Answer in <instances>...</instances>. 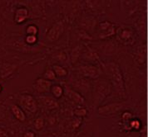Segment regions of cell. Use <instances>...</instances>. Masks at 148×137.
Returning <instances> with one entry per match:
<instances>
[{"instance_id":"cell-2","label":"cell","mask_w":148,"mask_h":137,"mask_svg":"<svg viewBox=\"0 0 148 137\" xmlns=\"http://www.w3.org/2000/svg\"><path fill=\"white\" fill-rule=\"evenodd\" d=\"M64 32V25L62 22H58L54 23L53 26L48 31L46 38L48 41L53 42L61 37V36Z\"/></svg>"},{"instance_id":"cell-13","label":"cell","mask_w":148,"mask_h":137,"mask_svg":"<svg viewBox=\"0 0 148 137\" xmlns=\"http://www.w3.org/2000/svg\"><path fill=\"white\" fill-rule=\"evenodd\" d=\"M53 72L56 77H65L67 75V70L62 66L53 65Z\"/></svg>"},{"instance_id":"cell-23","label":"cell","mask_w":148,"mask_h":137,"mask_svg":"<svg viewBox=\"0 0 148 137\" xmlns=\"http://www.w3.org/2000/svg\"><path fill=\"white\" fill-rule=\"evenodd\" d=\"M23 137H36V136L34 131H27L26 133H24Z\"/></svg>"},{"instance_id":"cell-10","label":"cell","mask_w":148,"mask_h":137,"mask_svg":"<svg viewBox=\"0 0 148 137\" xmlns=\"http://www.w3.org/2000/svg\"><path fill=\"white\" fill-rule=\"evenodd\" d=\"M11 110H12V112H13L14 117L17 118L19 121L23 122L26 120V116H25L24 112L18 105H12Z\"/></svg>"},{"instance_id":"cell-21","label":"cell","mask_w":148,"mask_h":137,"mask_svg":"<svg viewBox=\"0 0 148 137\" xmlns=\"http://www.w3.org/2000/svg\"><path fill=\"white\" fill-rule=\"evenodd\" d=\"M132 117V115L130 112H128V111H126V112H124L122 114V119H123V121H129V120H131Z\"/></svg>"},{"instance_id":"cell-14","label":"cell","mask_w":148,"mask_h":137,"mask_svg":"<svg viewBox=\"0 0 148 137\" xmlns=\"http://www.w3.org/2000/svg\"><path fill=\"white\" fill-rule=\"evenodd\" d=\"M50 90L52 92L53 95L57 98H60L61 96L62 95V93H63V89H62V88L61 87L60 85H52Z\"/></svg>"},{"instance_id":"cell-22","label":"cell","mask_w":148,"mask_h":137,"mask_svg":"<svg viewBox=\"0 0 148 137\" xmlns=\"http://www.w3.org/2000/svg\"><path fill=\"white\" fill-rule=\"evenodd\" d=\"M121 37L124 39H129L131 37V32L129 31H122Z\"/></svg>"},{"instance_id":"cell-16","label":"cell","mask_w":148,"mask_h":137,"mask_svg":"<svg viewBox=\"0 0 148 137\" xmlns=\"http://www.w3.org/2000/svg\"><path fill=\"white\" fill-rule=\"evenodd\" d=\"M43 78L46 79V80H48V81L54 80L56 78V75L54 74L53 70H50V69L47 70L46 72L44 73V74H43Z\"/></svg>"},{"instance_id":"cell-1","label":"cell","mask_w":148,"mask_h":137,"mask_svg":"<svg viewBox=\"0 0 148 137\" xmlns=\"http://www.w3.org/2000/svg\"><path fill=\"white\" fill-rule=\"evenodd\" d=\"M108 72L112 78V81L113 84L120 90V91H124L125 87H124V81L122 78V74L120 70L119 66L117 65L116 63H110L107 67Z\"/></svg>"},{"instance_id":"cell-6","label":"cell","mask_w":148,"mask_h":137,"mask_svg":"<svg viewBox=\"0 0 148 137\" xmlns=\"http://www.w3.org/2000/svg\"><path fill=\"white\" fill-rule=\"evenodd\" d=\"M34 89L39 93L48 92L52 87V82L44 78H38L34 84Z\"/></svg>"},{"instance_id":"cell-4","label":"cell","mask_w":148,"mask_h":137,"mask_svg":"<svg viewBox=\"0 0 148 137\" xmlns=\"http://www.w3.org/2000/svg\"><path fill=\"white\" fill-rule=\"evenodd\" d=\"M95 98L97 102H101L103 98H105L111 92V86L106 81H100L96 87Z\"/></svg>"},{"instance_id":"cell-20","label":"cell","mask_w":148,"mask_h":137,"mask_svg":"<svg viewBox=\"0 0 148 137\" xmlns=\"http://www.w3.org/2000/svg\"><path fill=\"white\" fill-rule=\"evenodd\" d=\"M36 41H37L36 36H29V35H27V36L26 37V42H27V44L33 45Z\"/></svg>"},{"instance_id":"cell-19","label":"cell","mask_w":148,"mask_h":137,"mask_svg":"<svg viewBox=\"0 0 148 137\" xmlns=\"http://www.w3.org/2000/svg\"><path fill=\"white\" fill-rule=\"evenodd\" d=\"M140 126H141V123L139 121L137 120H133L130 122V126L132 128V129H135V130H138L140 128Z\"/></svg>"},{"instance_id":"cell-8","label":"cell","mask_w":148,"mask_h":137,"mask_svg":"<svg viewBox=\"0 0 148 137\" xmlns=\"http://www.w3.org/2000/svg\"><path fill=\"white\" fill-rule=\"evenodd\" d=\"M100 28H101V32H104V34L100 36L101 38H104V37H107V36H112L115 32L113 24L109 22L108 21L101 22L100 23Z\"/></svg>"},{"instance_id":"cell-9","label":"cell","mask_w":148,"mask_h":137,"mask_svg":"<svg viewBox=\"0 0 148 137\" xmlns=\"http://www.w3.org/2000/svg\"><path fill=\"white\" fill-rule=\"evenodd\" d=\"M28 11L25 7H19L16 10V13L14 15V21L17 23H22L27 18Z\"/></svg>"},{"instance_id":"cell-15","label":"cell","mask_w":148,"mask_h":137,"mask_svg":"<svg viewBox=\"0 0 148 137\" xmlns=\"http://www.w3.org/2000/svg\"><path fill=\"white\" fill-rule=\"evenodd\" d=\"M34 127L36 128V130L41 131L44 127V119L42 117L37 118L34 121Z\"/></svg>"},{"instance_id":"cell-11","label":"cell","mask_w":148,"mask_h":137,"mask_svg":"<svg viewBox=\"0 0 148 137\" xmlns=\"http://www.w3.org/2000/svg\"><path fill=\"white\" fill-rule=\"evenodd\" d=\"M67 96L72 101H73L74 103H77V104L82 105L83 104V103H84L83 98L77 92L73 91V90H68L67 91Z\"/></svg>"},{"instance_id":"cell-25","label":"cell","mask_w":148,"mask_h":137,"mask_svg":"<svg viewBox=\"0 0 148 137\" xmlns=\"http://www.w3.org/2000/svg\"><path fill=\"white\" fill-rule=\"evenodd\" d=\"M0 92H1V87H0Z\"/></svg>"},{"instance_id":"cell-3","label":"cell","mask_w":148,"mask_h":137,"mask_svg":"<svg viewBox=\"0 0 148 137\" xmlns=\"http://www.w3.org/2000/svg\"><path fill=\"white\" fill-rule=\"evenodd\" d=\"M20 104L24 109H26L29 112L35 113L38 110L37 102L34 98V97L30 94H22L21 95Z\"/></svg>"},{"instance_id":"cell-5","label":"cell","mask_w":148,"mask_h":137,"mask_svg":"<svg viewBox=\"0 0 148 137\" xmlns=\"http://www.w3.org/2000/svg\"><path fill=\"white\" fill-rule=\"evenodd\" d=\"M123 107V104L121 103H111V104L104 105L99 107L98 108V113L103 115V116H109V115H112L119 111H121Z\"/></svg>"},{"instance_id":"cell-17","label":"cell","mask_w":148,"mask_h":137,"mask_svg":"<svg viewBox=\"0 0 148 137\" xmlns=\"http://www.w3.org/2000/svg\"><path fill=\"white\" fill-rule=\"evenodd\" d=\"M74 115L77 117H83L88 114V111L86 108H77L75 109L73 111Z\"/></svg>"},{"instance_id":"cell-24","label":"cell","mask_w":148,"mask_h":137,"mask_svg":"<svg viewBox=\"0 0 148 137\" xmlns=\"http://www.w3.org/2000/svg\"><path fill=\"white\" fill-rule=\"evenodd\" d=\"M0 137H9L8 133L4 130L3 129H0Z\"/></svg>"},{"instance_id":"cell-12","label":"cell","mask_w":148,"mask_h":137,"mask_svg":"<svg viewBox=\"0 0 148 137\" xmlns=\"http://www.w3.org/2000/svg\"><path fill=\"white\" fill-rule=\"evenodd\" d=\"M40 101L43 105H45L47 108L49 109H54L58 107V103L54 100L53 98H49V97H43L40 98Z\"/></svg>"},{"instance_id":"cell-18","label":"cell","mask_w":148,"mask_h":137,"mask_svg":"<svg viewBox=\"0 0 148 137\" xmlns=\"http://www.w3.org/2000/svg\"><path fill=\"white\" fill-rule=\"evenodd\" d=\"M38 32V27L36 26H34V25H30V26H27V35H29V36H36Z\"/></svg>"},{"instance_id":"cell-7","label":"cell","mask_w":148,"mask_h":137,"mask_svg":"<svg viewBox=\"0 0 148 137\" xmlns=\"http://www.w3.org/2000/svg\"><path fill=\"white\" fill-rule=\"evenodd\" d=\"M82 74L88 78H97L99 76V70L98 68L93 65H84L81 67Z\"/></svg>"}]
</instances>
